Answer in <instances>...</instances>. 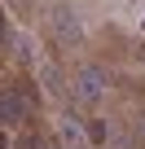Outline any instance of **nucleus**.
<instances>
[{"mask_svg":"<svg viewBox=\"0 0 145 149\" xmlns=\"http://www.w3.org/2000/svg\"><path fill=\"white\" fill-rule=\"evenodd\" d=\"M88 136L92 140H106V123H88Z\"/></svg>","mask_w":145,"mask_h":149,"instance_id":"nucleus-1","label":"nucleus"}]
</instances>
